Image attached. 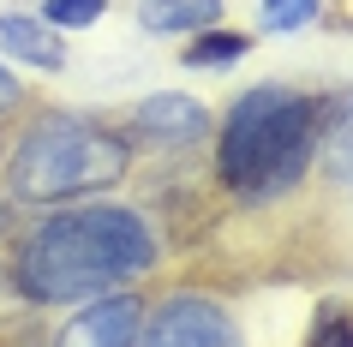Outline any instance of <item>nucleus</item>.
Instances as JSON below:
<instances>
[{
	"label": "nucleus",
	"mask_w": 353,
	"mask_h": 347,
	"mask_svg": "<svg viewBox=\"0 0 353 347\" xmlns=\"http://www.w3.org/2000/svg\"><path fill=\"white\" fill-rule=\"evenodd\" d=\"M156 264V234L150 221L126 204H84L66 216L42 221L37 234L19 246V288L42 306L54 299H84V293L120 288L132 275H150Z\"/></svg>",
	"instance_id": "1"
},
{
	"label": "nucleus",
	"mask_w": 353,
	"mask_h": 347,
	"mask_svg": "<svg viewBox=\"0 0 353 347\" xmlns=\"http://www.w3.org/2000/svg\"><path fill=\"white\" fill-rule=\"evenodd\" d=\"M312 150H317V102L299 90L258 84L228 108L216 174L240 198H276L305 174Z\"/></svg>",
	"instance_id": "2"
},
{
	"label": "nucleus",
	"mask_w": 353,
	"mask_h": 347,
	"mask_svg": "<svg viewBox=\"0 0 353 347\" xmlns=\"http://www.w3.org/2000/svg\"><path fill=\"white\" fill-rule=\"evenodd\" d=\"M126 162L132 156L114 132L72 120V114H42L6 162V192L19 204H66V198H84V192L120 186Z\"/></svg>",
	"instance_id": "3"
},
{
	"label": "nucleus",
	"mask_w": 353,
	"mask_h": 347,
	"mask_svg": "<svg viewBox=\"0 0 353 347\" xmlns=\"http://www.w3.org/2000/svg\"><path fill=\"white\" fill-rule=\"evenodd\" d=\"M138 347H240V335H234V317L222 306L186 293V299L156 306V317L138 329Z\"/></svg>",
	"instance_id": "4"
},
{
	"label": "nucleus",
	"mask_w": 353,
	"mask_h": 347,
	"mask_svg": "<svg viewBox=\"0 0 353 347\" xmlns=\"http://www.w3.org/2000/svg\"><path fill=\"white\" fill-rule=\"evenodd\" d=\"M138 329H144V306L138 293H108L72 317L60 329L54 347H138Z\"/></svg>",
	"instance_id": "5"
},
{
	"label": "nucleus",
	"mask_w": 353,
	"mask_h": 347,
	"mask_svg": "<svg viewBox=\"0 0 353 347\" xmlns=\"http://www.w3.org/2000/svg\"><path fill=\"white\" fill-rule=\"evenodd\" d=\"M132 126L144 132V138H204L210 114L198 108L192 96H150V102H138Z\"/></svg>",
	"instance_id": "6"
},
{
	"label": "nucleus",
	"mask_w": 353,
	"mask_h": 347,
	"mask_svg": "<svg viewBox=\"0 0 353 347\" xmlns=\"http://www.w3.org/2000/svg\"><path fill=\"white\" fill-rule=\"evenodd\" d=\"M0 48L24 66H42V72H54L66 48H60L54 24H37V19H19V12H0Z\"/></svg>",
	"instance_id": "7"
},
{
	"label": "nucleus",
	"mask_w": 353,
	"mask_h": 347,
	"mask_svg": "<svg viewBox=\"0 0 353 347\" xmlns=\"http://www.w3.org/2000/svg\"><path fill=\"white\" fill-rule=\"evenodd\" d=\"M222 19V0H138V24L156 37H180V30H204Z\"/></svg>",
	"instance_id": "8"
},
{
	"label": "nucleus",
	"mask_w": 353,
	"mask_h": 347,
	"mask_svg": "<svg viewBox=\"0 0 353 347\" xmlns=\"http://www.w3.org/2000/svg\"><path fill=\"white\" fill-rule=\"evenodd\" d=\"M245 48H252V42H245L240 30H210V37H198L186 48V66H234Z\"/></svg>",
	"instance_id": "9"
},
{
	"label": "nucleus",
	"mask_w": 353,
	"mask_h": 347,
	"mask_svg": "<svg viewBox=\"0 0 353 347\" xmlns=\"http://www.w3.org/2000/svg\"><path fill=\"white\" fill-rule=\"evenodd\" d=\"M323 168H330L341 186H353V108L335 120V132L323 138Z\"/></svg>",
	"instance_id": "10"
},
{
	"label": "nucleus",
	"mask_w": 353,
	"mask_h": 347,
	"mask_svg": "<svg viewBox=\"0 0 353 347\" xmlns=\"http://www.w3.org/2000/svg\"><path fill=\"white\" fill-rule=\"evenodd\" d=\"M102 12H108V0H42V24H60V30L96 24Z\"/></svg>",
	"instance_id": "11"
},
{
	"label": "nucleus",
	"mask_w": 353,
	"mask_h": 347,
	"mask_svg": "<svg viewBox=\"0 0 353 347\" xmlns=\"http://www.w3.org/2000/svg\"><path fill=\"white\" fill-rule=\"evenodd\" d=\"M312 347H353V311L330 299V306L317 311V324H312Z\"/></svg>",
	"instance_id": "12"
},
{
	"label": "nucleus",
	"mask_w": 353,
	"mask_h": 347,
	"mask_svg": "<svg viewBox=\"0 0 353 347\" xmlns=\"http://www.w3.org/2000/svg\"><path fill=\"white\" fill-rule=\"evenodd\" d=\"M317 19V0H263V30H299Z\"/></svg>",
	"instance_id": "13"
},
{
	"label": "nucleus",
	"mask_w": 353,
	"mask_h": 347,
	"mask_svg": "<svg viewBox=\"0 0 353 347\" xmlns=\"http://www.w3.org/2000/svg\"><path fill=\"white\" fill-rule=\"evenodd\" d=\"M6 108H19V78L0 66V114H6Z\"/></svg>",
	"instance_id": "14"
}]
</instances>
